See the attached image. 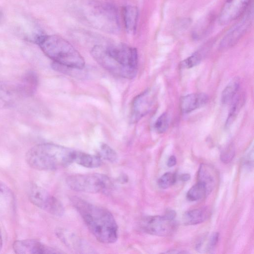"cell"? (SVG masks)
<instances>
[{
    "label": "cell",
    "instance_id": "obj_1",
    "mask_svg": "<svg viewBox=\"0 0 254 254\" xmlns=\"http://www.w3.org/2000/svg\"><path fill=\"white\" fill-rule=\"evenodd\" d=\"M91 54L101 66L114 75L132 78L137 73L138 54L134 48L124 44L97 45L91 49Z\"/></svg>",
    "mask_w": 254,
    "mask_h": 254
},
{
    "label": "cell",
    "instance_id": "obj_2",
    "mask_svg": "<svg viewBox=\"0 0 254 254\" xmlns=\"http://www.w3.org/2000/svg\"><path fill=\"white\" fill-rule=\"evenodd\" d=\"M70 10L80 22L108 33L119 31L116 9L111 4L96 0H79L71 3Z\"/></svg>",
    "mask_w": 254,
    "mask_h": 254
},
{
    "label": "cell",
    "instance_id": "obj_3",
    "mask_svg": "<svg viewBox=\"0 0 254 254\" xmlns=\"http://www.w3.org/2000/svg\"><path fill=\"white\" fill-rule=\"evenodd\" d=\"M71 201L88 230L97 240L106 244L113 243L117 240L118 225L109 210L78 197H72Z\"/></svg>",
    "mask_w": 254,
    "mask_h": 254
},
{
    "label": "cell",
    "instance_id": "obj_4",
    "mask_svg": "<svg viewBox=\"0 0 254 254\" xmlns=\"http://www.w3.org/2000/svg\"><path fill=\"white\" fill-rule=\"evenodd\" d=\"M76 150L60 145L44 143L35 145L26 153V160L32 168L53 170L74 162Z\"/></svg>",
    "mask_w": 254,
    "mask_h": 254
},
{
    "label": "cell",
    "instance_id": "obj_5",
    "mask_svg": "<svg viewBox=\"0 0 254 254\" xmlns=\"http://www.w3.org/2000/svg\"><path fill=\"white\" fill-rule=\"evenodd\" d=\"M34 43L54 63L75 69L84 67L82 56L69 42L60 36L42 34Z\"/></svg>",
    "mask_w": 254,
    "mask_h": 254
},
{
    "label": "cell",
    "instance_id": "obj_6",
    "mask_svg": "<svg viewBox=\"0 0 254 254\" xmlns=\"http://www.w3.org/2000/svg\"><path fill=\"white\" fill-rule=\"evenodd\" d=\"M65 181L73 190L92 193H106L113 187L108 176L98 173L72 175L68 176Z\"/></svg>",
    "mask_w": 254,
    "mask_h": 254
},
{
    "label": "cell",
    "instance_id": "obj_7",
    "mask_svg": "<svg viewBox=\"0 0 254 254\" xmlns=\"http://www.w3.org/2000/svg\"><path fill=\"white\" fill-rule=\"evenodd\" d=\"M28 196L30 201L39 208L56 216L64 214L62 203L42 187L35 185L32 186Z\"/></svg>",
    "mask_w": 254,
    "mask_h": 254
},
{
    "label": "cell",
    "instance_id": "obj_8",
    "mask_svg": "<svg viewBox=\"0 0 254 254\" xmlns=\"http://www.w3.org/2000/svg\"><path fill=\"white\" fill-rule=\"evenodd\" d=\"M140 227L145 233L158 236H167L177 228L175 219L164 214L163 216H149L143 217L140 222Z\"/></svg>",
    "mask_w": 254,
    "mask_h": 254
},
{
    "label": "cell",
    "instance_id": "obj_9",
    "mask_svg": "<svg viewBox=\"0 0 254 254\" xmlns=\"http://www.w3.org/2000/svg\"><path fill=\"white\" fill-rule=\"evenodd\" d=\"M253 7L248 10L242 19L232 27L222 39L220 47L226 49L234 46L246 33L253 20Z\"/></svg>",
    "mask_w": 254,
    "mask_h": 254
},
{
    "label": "cell",
    "instance_id": "obj_10",
    "mask_svg": "<svg viewBox=\"0 0 254 254\" xmlns=\"http://www.w3.org/2000/svg\"><path fill=\"white\" fill-rule=\"evenodd\" d=\"M252 0H226L219 15V21L227 24L237 19L246 11Z\"/></svg>",
    "mask_w": 254,
    "mask_h": 254
},
{
    "label": "cell",
    "instance_id": "obj_11",
    "mask_svg": "<svg viewBox=\"0 0 254 254\" xmlns=\"http://www.w3.org/2000/svg\"><path fill=\"white\" fill-rule=\"evenodd\" d=\"M12 248L14 252L19 254L62 253V252L33 239L16 241L13 243Z\"/></svg>",
    "mask_w": 254,
    "mask_h": 254
},
{
    "label": "cell",
    "instance_id": "obj_12",
    "mask_svg": "<svg viewBox=\"0 0 254 254\" xmlns=\"http://www.w3.org/2000/svg\"><path fill=\"white\" fill-rule=\"evenodd\" d=\"M155 100V93L147 89L136 96L132 105L131 119L133 122H137L150 110Z\"/></svg>",
    "mask_w": 254,
    "mask_h": 254
},
{
    "label": "cell",
    "instance_id": "obj_13",
    "mask_svg": "<svg viewBox=\"0 0 254 254\" xmlns=\"http://www.w3.org/2000/svg\"><path fill=\"white\" fill-rule=\"evenodd\" d=\"M22 97L17 85L0 81V109L12 106Z\"/></svg>",
    "mask_w": 254,
    "mask_h": 254
},
{
    "label": "cell",
    "instance_id": "obj_14",
    "mask_svg": "<svg viewBox=\"0 0 254 254\" xmlns=\"http://www.w3.org/2000/svg\"><path fill=\"white\" fill-rule=\"evenodd\" d=\"M208 100V96L202 93H192L183 96L180 102L182 112L189 113L205 105Z\"/></svg>",
    "mask_w": 254,
    "mask_h": 254
},
{
    "label": "cell",
    "instance_id": "obj_15",
    "mask_svg": "<svg viewBox=\"0 0 254 254\" xmlns=\"http://www.w3.org/2000/svg\"><path fill=\"white\" fill-rule=\"evenodd\" d=\"M216 181L217 175L214 168L208 165L202 164L198 169L197 182L205 186L208 194L214 189Z\"/></svg>",
    "mask_w": 254,
    "mask_h": 254
},
{
    "label": "cell",
    "instance_id": "obj_16",
    "mask_svg": "<svg viewBox=\"0 0 254 254\" xmlns=\"http://www.w3.org/2000/svg\"><path fill=\"white\" fill-rule=\"evenodd\" d=\"M209 211L206 207L191 209L186 212L183 216V222L187 225H193L205 221L209 216Z\"/></svg>",
    "mask_w": 254,
    "mask_h": 254
},
{
    "label": "cell",
    "instance_id": "obj_17",
    "mask_svg": "<svg viewBox=\"0 0 254 254\" xmlns=\"http://www.w3.org/2000/svg\"><path fill=\"white\" fill-rule=\"evenodd\" d=\"M38 82L36 74L33 71L27 72L17 84L18 89L23 96L32 95L35 91Z\"/></svg>",
    "mask_w": 254,
    "mask_h": 254
},
{
    "label": "cell",
    "instance_id": "obj_18",
    "mask_svg": "<svg viewBox=\"0 0 254 254\" xmlns=\"http://www.w3.org/2000/svg\"><path fill=\"white\" fill-rule=\"evenodd\" d=\"M138 16V9L136 6L127 5L123 11L125 27L127 32L133 34L136 30Z\"/></svg>",
    "mask_w": 254,
    "mask_h": 254
},
{
    "label": "cell",
    "instance_id": "obj_19",
    "mask_svg": "<svg viewBox=\"0 0 254 254\" xmlns=\"http://www.w3.org/2000/svg\"><path fill=\"white\" fill-rule=\"evenodd\" d=\"M74 162L88 168H97L102 164L101 159L98 155H91L76 150Z\"/></svg>",
    "mask_w": 254,
    "mask_h": 254
},
{
    "label": "cell",
    "instance_id": "obj_20",
    "mask_svg": "<svg viewBox=\"0 0 254 254\" xmlns=\"http://www.w3.org/2000/svg\"><path fill=\"white\" fill-rule=\"evenodd\" d=\"M239 86V77H234L229 82L222 92L221 101L223 104H227L232 100L236 96Z\"/></svg>",
    "mask_w": 254,
    "mask_h": 254
},
{
    "label": "cell",
    "instance_id": "obj_21",
    "mask_svg": "<svg viewBox=\"0 0 254 254\" xmlns=\"http://www.w3.org/2000/svg\"><path fill=\"white\" fill-rule=\"evenodd\" d=\"M231 101V107L226 120V126H230L236 118L245 102L244 96L242 94L236 95Z\"/></svg>",
    "mask_w": 254,
    "mask_h": 254
},
{
    "label": "cell",
    "instance_id": "obj_22",
    "mask_svg": "<svg viewBox=\"0 0 254 254\" xmlns=\"http://www.w3.org/2000/svg\"><path fill=\"white\" fill-rule=\"evenodd\" d=\"M219 236V233L215 232L208 237L202 238L196 245V249L202 252L211 251L216 246L218 242Z\"/></svg>",
    "mask_w": 254,
    "mask_h": 254
},
{
    "label": "cell",
    "instance_id": "obj_23",
    "mask_svg": "<svg viewBox=\"0 0 254 254\" xmlns=\"http://www.w3.org/2000/svg\"><path fill=\"white\" fill-rule=\"evenodd\" d=\"M208 194L205 186L200 182H197L187 192V198L191 201L201 199Z\"/></svg>",
    "mask_w": 254,
    "mask_h": 254
},
{
    "label": "cell",
    "instance_id": "obj_24",
    "mask_svg": "<svg viewBox=\"0 0 254 254\" xmlns=\"http://www.w3.org/2000/svg\"><path fill=\"white\" fill-rule=\"evenodd\" d=\"M111 162H114L118 159L117 153L111 147L106 144H102L100 147L99 155Z\"/></svg>",
    "mask_w": 254,
    "mask_h": 254
},
{
    "label": "cell",
    "instance_id": "obj_25",
    "mask_svg": "<svg viewBox=\"0 0 254 254\" xmlns=\"http://www.w3.org/2000/svg\"><path fill=\"white\" fill-rule=\"evenodd\" d=\"M176 179V175L175 173L167 172L158 179L157 184L159 188L166 189L175 184Z\"/></svg>",
    "mask_w": 254,
    "mask_h": 254
},
{
    "label": "cell",
    "instance_id": "obj_26",
    "mask_svg": "<svg viewBox=\"0 0 254 254\" xmlns=\"http://www.w3.org/2000/svg\"><path fill=\"white\" fill-rule=\"evenodd\" d=\"M201 60V55L198 52H195L182 61L180 66L182 68H190L198 64Z\"/></svg>",
    "mask_w": 254,
    "mask_h": 254
},
{
    "label": "cell",
    "instance_id": "obj_27",
    "mask_svg": "<svg viewBox=\"0 0 254 254\" xmlns=\"http://www.w3.org/2000/svg\"><path fill=\"white\" fill-rule=\"evenodd\" d=\"M169 126V119L166 113H163L156 120L154 127L159 133L165 132Z\"/></svg>",
    "mask_w": 254,
    "mask_h": 254
},
{
    "label": "cell",
    "instance_id": "obj_28",
    "mask_svg": "<svg viewBox=\"0 0 254 254\" xmlns=\"http://www.w3.org/2000/svg\"><path fill=\"white\" fill-rule=\"evenodd\" d=\"M235 149L233 145L229 144L222 151L220 159L224 163H228L232 161L235 156Z\"/></svg>",
    "mask_w": 254,
    "mask_h": 254
},
{
    "label": "cell",
    "instance_id": "obj_29",
    "mask_svg": "<svg viewBox=\"0 0 254 254\" xmlns=\"http://www.w3.org/2000/svg\"><path fill=\"white\" fill-rule=\"evenodd\" d=\"M12 198V194L9 188L0 180V201L10 202Z\"/></svg>",
    "mask_w": 254,
    "mask_h": 254
},
{
    "label": "cell",
    "instance_id": "obj_30",
    "mask_svg": "<svg viewBox=\"0 0 254 254\" xmlns=\"http://www.w3.org/2000/svg\"><path fill=\"white\" fill-rule=\"evenodd\" d=\"M244 163L248 167H253L254 162V149L253 146L250 148L246 153L244 157Z\"/></svg>",
    "mask_w": 254,
    "mask_h": 254
},
{
    "label": "cell",
    "instance_id": "obj_31",
    "mask_svg": "<svg viewBox=\"0 0 254 254\" xmlns=\"http://www.w3.org/2000/svg\"><path fill=\"white\" fill-rule=\"evenodd\" d=\"M177 160L175 156H171L169 157L167 161V166L169 167L175 166L176 164Z\"/></svg>",
    "mask_w": 254,
    "mask_h": 254
},
{
    "label": "cell",
    "instance_id": "obj_32",
    "mask_svg": "<svg viewBox=\"0 0 254 254\" xmlns=\"http://www.w3.org/2000/svg\"><path fill=\"white\" fill-rule=\"evenodd\" d=\"M180 179L182 181L186 182L190 179V176L189 174H183L180 176Z\"/></svg>",
    "mask_w": 254,
    "mask_h": 254
},
{
    "label": "cell",
    "instance_id": "obj_33",
    "mask_svg": "<svg viewBox=\"0 0 254 254\" xmlns=\"http://www.w3.org/2000/svg\"><path fill=\"white\" fill-rule=\"evenodd\" d=\"M2 246V237H1V232H0V251L1 249Z\"/></svg>",
    "mask_w": 254,
    "mask_h": 254
},
{
    "label": "cell",
    "instance_id": "obj_34",
    "mask_svg": "<svg viewBox=\"0 0 254 254\" xmlns=\"http://www.w3.org/2000/svg\"><path fill=\"white\" fill-rule=\"evenodd\" d=\"M1 17H2V13H1V12L0 11V20L1 19Z\"/></svg>",
    "mask_w": 254,
    "mask_h": 254
}]
</instances>
